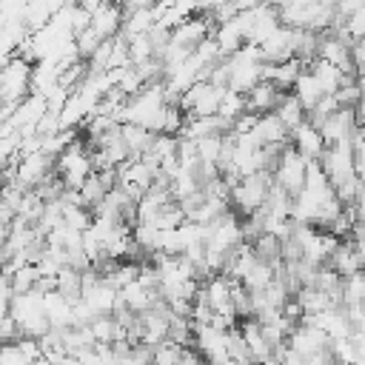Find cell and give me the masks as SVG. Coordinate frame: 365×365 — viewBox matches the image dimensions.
<instances>
[{
  "instance_id": "cell-10",
  "label": "cell",
  "mask_w": 365,
  "mask_h": 365,
  "mask_svg": "<svg viewBox=\"0 0 365 365\" xmlns=\"http://www.w3.org/2000/svg\"><path fill=\"white\" fill-rule=\"evenodd\" d=\"M214 40H217V46H220V54H222V57L234 54L240 46H245V43H248V40H245V34H242V29H240V23H237V14H234L231 20L220 23V26L214 29Z\"/></svg>"
},
{
  "instance_id": "cell-5",
  "label": "cell",
  "mask_w": 365,
  "mask_h": 365,
  "mask_svg": "<svg viewBox=\"0 0 365 365\" xmlns=\"http://www.w3.org/2000/svg\"><path fill=\"white\" fill-rule=\"evenodd\" d=\"M291 145H294L305 160H319L328 143H325L322 131H319L314 123L302 120L297 128H291Z\"/></svg>"
},
{
  "instance_id": "cell-6",
  "label": "cell",
  "mask_w": 365,
  "mask_h": 365,
  "mask_svg": "<svg viewBox=\"0 0 365 365\" xmlns=\"http://www.w3.org/2000/svg\"><path fill=\"white\" fill-rule=\"evenodd\" d=\"M285 91H288V88H279L274 80H259V83L245 94V111H257V114L274 111Z\"/></svg>"
},
{
  "instance_id": "cell-11",
  "label": "cell",
  "mask_w": 365,
  "mask_h": 365,
  "mask_svg": "<svg viewBox=\"0 0 365 365\" xmlns=\"http://www.w3.org/2000/svg\"><path fill=\"white\" fill-rule=\"evenodd\" d=\"M120 137H123V143L128 145L131 157L145 154V151L151 148V143H154V131H148V128L140 125V123H120Z\"/></svg>"
},
{
  "instance_id": "cell-12",
  "label": "cell",
  "mask_w": 365,
  "mask_h": 365,
  "mask_svg": "<svg viewBox=\"0 0 365 365\" xmlns=\"http://www.w3.org/2000/svg\"><path fill=\"white\" fill-rule=\"evenodd\" d=\"M274 114H277L288 128H297V125L305 120V106L297 100V94H294V91H285V94H282V100L277 103Z\"/></svg>"
},
{
  "instance_id": "cell-23",
  "label": "cell",
  "mask_w": 365,
  "mask_h": 365,
  "mask_svg": "<svg viewBox=\"0 0 365 365\" xmlns=\"http://www.w3.org/2000/svg\"><path fill=\"white\" fill-rule=\"evenodd\" d=\"M0 197H3V194H0Z\"/></svg>"
},
{
  "instance_id": "cell-1",
  "label": "cell",
  "mask_w": 365,
  "mask_h": 365,
  "mask_svg": "<svg viewBox=\"0 0 365 365\" xmlns=\"http://www.w3.org/2000/svg\"><path fill=\"white\" fill-rule=\"evenodd\" d=\"M274 185V174L271 171H254V174H245L234 188H231V205L240 217H248L254 214L257 208H262L265 197H268V188Z\"/></svg>"
},
{
  "instance_id": "cell-16",
  "label": "cell",
  "mask_w": 365,
  "mask_h": 365,
  "mask_svg": "<svg viewBox=\"0 0 365 365\" xmlns=\"http://www.w3.org/2000/svg\"><path fill=\"white\" fill-rule=\"evenodd\" d=\"M26 354L17 345V339H3L0 342V365H26Z\"/></svg>"
},
{
  "instance_id": "cell-15",
  "label": "cell",
  "mask_w": 365,
  "mask_h": 365,
  "mask_svg": "<svg viewBox=\"0 0 365 365\" xmlns=\"http://www.w3.org/2000/svg\"><path fill=\"white\" fill-rule=\"evenodd\" d=\"M245 111V94H240V91H234V88H225V94H222V103H220V117H225V120H234V117H240Z\"/></svg>"
},
{
  "instance_id": "cell-9",
  "label": "cell",
  "mask_w": 365,
  "mask_h": 365,
  "mask_svg": "<svg viewBox=\"0 0 365 365\" xmlns=\"http://www.w3.org/2000/svg\"><path fill=\"white\" fill-rule=\"evenodd\" d=\"M294 88V94H297V100L305 106V111H311L322 97H325V91H322V86H319V80L314 77V71L305 66L302 71H299V77H297V83L291 86Z\"/></svg>"
},
{
  "instance_id": "cell-13",
  "label": "cell",
  "mask_w": 365,
  "mask_h": 365,
  "mask_svg": "<svg viewBox=\"0 0 365 365\" xmlns=\"http://www.w3.org/2000/svg\"><path fill=\"white\" fill-rule=\"evenodd\" d=\"M106 185H103V180H100V174L97 171H91L86 180H83V185H80V197H83V205L86 208H94L103 197H106Z\"/></svg>"
},
{
  "instance_id": "cell-3",
  "label": "cell",
  "mask_w": 365,
  "mask_h": 365,
  "mask_svg": "<svg viewBox=\"0 0 365 365\" xmlns=\"http://www.w3.org/2000/svg\"><path fill=\"white\" fill-rule=\"evenodd\" d=\"M305 174H308V160L288 143L279 154V163L274 168V182L282 185L291 197H297L305 188Z\"/></svg>"
},
{
  "instance_id": "cell-18",
  "label": "cell",
  "mask_w": 365,
  "mask_h": 365,
  "mask_svg": "<svg viewBox=\"0 0 365 365\" xmlns=\"http://www.w3.org/2000/svg\"><path fill=\"white\" fill-rule=\"evenodd\" d=\"M60 128H63V125H60V111H51V108H48V111H46V114H43V117L34 123V131H37L40 137L57 134Z\"/></svg>"
},
{
  "instance_id": "cell-7",
  "label": "cell",
  "mask_w": 365,
  "mask_h": 365,
  "mask_svg": "<svg viewBox=\"0 0 365 365\" xmlns=\"http://www.w3.org/2000/svg\"><path fill=\"white\" fill-rule=\"evenodd\" d=\"M120 26H123V6H120V3L106 0L100 9L91 11V29H94L103 40L120 34Z\"/></svg>"
},
{
  "instance_id": "cell-21",
  "label": "cell",
  "mask_w": 365,
  "mask_h": 365,
  "mask_svg": "<svg viewBox=\"0 0 365 365\" xmlns=\"http://www.w3.org/2000/svg\"><path fill=\"white\" fill-rule=\"evenodd\" d=\"M9 234H11V225L0 222V245H6V242H9Z\"/></svg>"
},
{
  "instance_id": "cell-2",
  "label": "cell",
  "mask_w": 365,
  "mask_h": 365,
  "mask_svg": "<svg viewBox=\"0 0 365 365\" xmlns=\"http://www.w3.org/2000/svg\"><path fill=\"white\" fill-rule=\"evenodd\" d=\"M31 63L23 57H14L0 68V103L3 106H17L26 94H31Z\"/></svg>"
},
{
  "instance_id": "cell-20",
  "label": "cell",
  "mask_w": 365,
  "mask_h": 365,
  "mask_svg": "<svg viewBox=\"0 0 365 365\" xmlns=\"http://www.w3.org/2000/svg\"><path fill=\"white\" fill-rule=\"evenodd\" d=\"M71 3H77V6H83L86 11H94V9H100L106 0H71Z\"/></svg>"
},
{
  "instance_id": "cell-17",
  "label": "cell",
  "mask_w": 365,
  "mask_h": 365,
  "mask_svg": "<svg viewBox=\"0 0 365 365\" xmlns=\"http://www.w3.org/2000/svg\"><path fill=\"white\" fill-rule=\"evenodd\" d=\"M74 40H77V54H80L83 60H88V57H91V51H94V48L103 43V37H100V34H97L91 26H88V29H83V31H80Z\"/></svg>"
},
{
  "instance_id": "cell-8",
  "label": "cell",
  "mask_w": 365,
  "mask_h": 365,
  "mask_svg": "<svg viewBox=\"0 0 365 365\" xmlns=\"http://www.w3.org/2000/svg\"><path fill=\"white\" fill-rule=\"evenodd\" d=\"M251 131L259 140V145H268V143H291V128L274 111L259 114V120H257V125Z\"/></svg>"
},
{
  "instance_id": "cell-14",
  "label": "cell",
  "mask_w": 365,
  "mask_h": 365,
  "mask_svg": "<svg viewBox=\"0 0 365 365\" xmlns=\"http://www.w3.org/2000/svg\"><path fill=\"white\" fill-rule=\"evenodd\" d=\"M9 277H11V288H14V294H23V291H31V288L37 285L40 271H37V265H34V262H26V265L14 268Z\"/></svg>"
},
{
  "instance_id": "cell-22",
  "label": "cell",
  "mask_w": 365,
  "mask_h": 365,
  "mask_svg": "<svg viewBox=\"0 0 365 365\" xmlns=\"http://www.w3.org/2000/svg\"><path fill=\"white\" fill-rule=\"evenodd\" d=\"M362 305H365V294H362Z\"/></svg>"
},
{
  "instance_id": "cell-19",
  "label": "cell",
  "mask_w": 365,
  "mask_h": 365,
  "mask_svg": "<svg viewBox=\"0 0 365 365\" xmlns=\"http://www.w3.org/2000/svg\"><path fill=\"white\" fill-rule=\"evenodd\" d=\"M11 297H14V288H11V277L0 271V314H9Z\"/></svg>"
},
{
  "instance_id": "cell-4",
  "label": "cell",
  "mask_w": 365,
  "mask_h": 365,
  "mask_svg": "<svg viewBox=\"0 0 365 365\" xmlns=\"http://www.w3.org/2000/svg\"><path fill=\"white\" fill-rule=\"evenodd\" d=\"M356 108L351 106H339L336 111H331L322 123H319V131L325 137V143H339V140H354V131H356Z\"/></svg>"
}]
</instances>
